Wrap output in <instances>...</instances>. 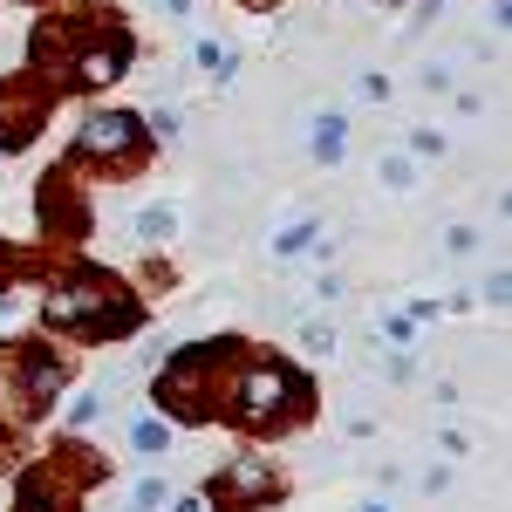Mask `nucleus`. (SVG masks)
Returning a JSON list of instances; mask_svg holds the SVG:
<instances>
[{
	"instance_id": "nucleus-3",
	"label": "nucleus",
	"mask_w": 512,
	"mask_h": 512,
	"mask_svg": "<svg viewBox=\"0 0 512 512\" xmlns=\"http://www.w3.org/2000/svg\"><path fill=\"white\" fill-rule=\"evenodd\" d=\"M137 239H151V246L178 239V212H171V205H144V212H137Z\"/></svg>"
},
{
	"instance_id": "nucleus-17",
	"label": "nucleus",
	"mask_w": 512,
	"mask_h": 512,
	"mask_svg": "<svg viewBox=\"0 0 512 512\" xmlns=\"http://www.w3.org/2000/svg\"><path fill=\"white\" fill-rule=\"evenodd\" d=\"M0 328H7V308H0Z\"/></svg>"
},
{
	"instance_id": "nucleus-14",
	"label": "nucleus",
	"mask_w": 512,
	"mask_h": 512,
	"mask_svg": "<svg viewBox=\"0 0 512 512\" xmlns=\"http://www.w3.org/2000/svg\"><path fill=\"white\" fill-rule=\"evenodd\" d=\"M355 96H362V103H383V96H390V76H362V82H355Z\"/></svg>"
},
{
	"instance_id": "nucleus-10",
	"label": "nucleus",
	"mask_w": 512,
	"mask_h": 512,
	"mask_svg": "<svg viewBox=\"0 0 512 512\" xmlns=\"http://www.w3.org/2000/svg\"><path fill=\"white\" fill-rule=\"evenodd\" d=\"M301 342H308V355H335V328H328V321H308Z\"/></svg>"
},
{
	"instance_id": "nucleus-9",
	"label": "nucleus",
	"mask_w": 512,
	"mask_h": 512,
	"mask_svg": "<svg viewBox=\"0 0 512 512\" xmlns=\"http://www.w3.org/2000/svg\"><path fill=\"white\" fill-rule=\"evenodd\" d=\"M444 253H451V260H472L478 253V226H451V233H444Z\"/></svg>"
},
{
	"instance_id": "nucleus-2",
	"label": "nucleus",
	"mask_w": 512,
	"mask_h": 512,
	"mask_svg": "<svg viewBox=\"0 0 512 512\" xmlns=\"http://www.w3.org/2000/svg\"><path fill=\"white\" fill-rule=\"evenodd\" d=\"M130 137H137V123H130V117H96V123H89V151H123Z\"/></svg>"
},
{
	"instance_id": "nucleus-5",
	"label": "nucleus",
	"mask_w": 512,
	"mask_h": 512,
	"mask_svg": "<svg viewBox=\"0 0 512 512\" xmlns=\"http://www.w3.org/2000/svg\"><path fill=\"white\" fill-rule=\"evenodd\" d=\"M130 444H137V451H158V458H164V451H171V431H164L158 417H137V424H130Z\"/></svg>"
},
{
	"instance_id": "nucleus-13",
	"label": "nucleus",
	"mask_w": 512,
	"mask_h": 512,
	"mask_svg": "<svg viewBox=\"0 0 512 512\" xmlns=\"http://www.w3.org/2000/svg\"><path fill=\"white\" fill-rule=\"evenodd\" d=\"M96 410H103V390H82V396H76V410H69V417H76V424H96Z\"/></svg>"
},
{
	"instance_id": "nucleus-16",
	"label": "nucleus",
	"mask_w": 512,
	"mask_h": 512,
	"mask_svg": "<svg viewBox=\"0 0 512 512\" xmlns=\"http://www.w3.org/2000/svg\"><path fill=\"white\" fill-rule=\"evenodd\" d=\"M362 512H390V506H362Z\"/></svg>"
},
{
	"instance_id": "nucleus-1",
	"label": "nucleus",
	"mask_w": 512,
	"mask_h": 512,
	"mask_svg": "<svg viewBox=\"0 0 512 512\" xmlns=\"http://www.w3.org/2000/svg\"><path fill=\"white\" fill-rule=\"evenodd\" d=\"M274 403H301V383H294L287 369H260V376L246 383V410L260 417V410H274Z\"/></svg>"
},
{
	"instance_id": "nucleus-15",
	"label": "nucleus",
	"mask_w": 512,
	"mask_h": 512,
	"mask_svg": "<svg viewBox=\"0 0 512 512\" xmlns=\"http://www.w3.org/2000/svg\"><path fill=\"white\" fill-rule=\"evenodd\" d=\"M178 512H205V499H185V506H178Z\"/></svg>"
},
{
	"instance_id": "nucleus-7",
	"label": "nucleus",
	"mask_w": 512,
	"mask_h": 512,
	"mask_svg": "<svg viewBox=\"0 0 512 512\" xmlns=\"http://www.w3.org/2000/svg\"><path fill=\"white\" fill-rule=\"evenodd\" d=\"M403 151H410V158H444L451 144H444V130H410V137H403Z\"/></svg>"
},
{
	"instance_id": "nucleus-12",
	"label": "nucleus",
	"mask_w": 512,
	"mask_h": 512,
	"mask_svg": "<svg viewBox=\"0 0 512 512\" xmlns=\"http://www.w3.org/2000/svg\"><path fill=\"white\" fill-rule=\"evenodd\" d=\"M451 76H458L451 62H424V89H431V96H444V89H451Z\"/></svg>"
},
{
	"instance_id": "nucleus-6",
	"label": "nucleus",
	"mask_w": 512,
	"mask_h": 512,
	"mask_svg": "<svg viewBox=\"0 0 512 512\" xmlns=\"http://www.w3.org/2000/svg\"><path fill=\"white\" fill-rule=\"evenodd\" d=\"M376 171H383V185H390V192H410V185H417V164L403 158V151H390V158L376 164Z\"/></svg>"
},
{
	"instance_id": "nucleus-11",
	"label": "nucleus",
	"mask_w": 512,
	"mask_h": 512,
	"mask_svg": "<svg viewBox=\"0 0 512 512\" xmlns=\"http://www.w3.org/2000/svg\"><path fill=\"white\" fill-rule=\"evenodd\" d=\"M164 499H171V485H164V478H144V485H137V512L164 506Z\"/></svg>"
},
{
	"instance_id": "nucleus-8",
	"label": "nucleus",
	"mask_w": 512,
	"mask_h": 512,
	"mask_svg": "<svg viewBox=\"0 0 512 512\" xmlns=\"http://www.w3.org/2000/svg\"><path fill=\"white\" fill-rule=\"evenodd\" d=\"M198 69H205V76H226V69H233L226 41H198Z\"/></svg>"
},
{
	"instance_id": "nucleus-4",
	"label": "nucleus",
	"mask_w": 512,
	"mask_h": 512,
	"mask_svg": "<svg viewBox=\"0 0 512 512\" xmlns=\"http://www.w3.org/2000/svg\"><path fill=\"white\" fill-rule=\"evenodd\" d=\"M308 137H315V158L321 164H342V117H315Z\"/></svg>"
}]
</instances>
